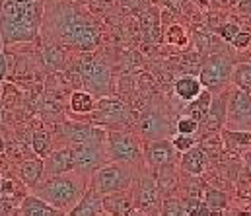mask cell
Segmentation results:
<instances>
[{
	"instance_id": "6da1fadb",
	"label": "cell",
	"mask_w": 251,
	"mask_h": 216,
	"mask_svg": "<svg viewBox=\"0 0 251 216\" xmlns=\"http://www.w3.org/2000/svg\"><path fill=\"white\" fill-rule=\"evenodd\" d=\"M45 31L55 45L92 53L100 45V29L92 16L72 0H45Z\"/></svg>"
},
{
	"instance_id": "7a4b0ae2",
	"label": "cell",
	"mask_w": 251,
	"mask_h": 216,
	"mask_svg": "<svg viewBox=\"0 0 251 216\" xmlns=\"http://www.w3.org/2000/svg\"><path fill=\"white\" fill-rule=\"evenodd\" d=\"M41 0H2L0 35L6 45L33 41L41 29Z\"/></svg>"
},
{
	"instance_id": "3957f363",
	"label": "cell",
	"mask_w": 251,
	"mask_h": 216,
	"mask_svg": "<svg viewBox=\"0 0 251 216\" xmlns=\"http://www.w3.org/2000/svg\"><path fill=\"white\" fill-rule=\"evenodd\" d=\"M31 191H33L31 195L39 197L41 201H45L59 213H70L88 189H86V179L82 173L68 171V173L47 177L45 181L31 187Z\"/></svg>"
},
{
	"instance_id": "277c9868",
	"label": "cell",
	"mask_w": 251,
	"mask_h": 216,
	"mask_svg": "<svg viewBox=\"0 0 251 216\" xmlns=\"http://www.w3.org/2000/svg\"><path fill=\"white\" fill-rule=\"evenodd\" d=\"M140 168L119 164V162H105L92 173V189L98 191L101 197L128 191L134 183V177Z\"/></svg>"
},
{
	"instance_id": "5b68a950",
	"label": "cell",
	"mask_w": 251,
	"mask_h": 216,
	"mask_svg": "<svg viewBox=\"0 0 251 216\" xmlns=\"http://www.w3.org/2000/svg\"><path fill=\"white\" fill-rule=\"evenodd\" d=\"M78 78L84 86V92L92 94L96 99L107 97L113 94V76L111 69L98 57H90L84 53V57L78 61Z\"/></svg>"
},
{
	"instance_id": "8992f818",
	"label": "cell",
	"mask_w": 251,
	"mask_h": 216,
	"mask_svg": "<svg viewBox=\"0 0 251 216\" xmlns=\"http://www.w3.org/2000/svg\"><path fill=\"white\" fill-rule=\"evenodd\" d=\"M105 156H107V162L128 164L134 168H140L144 164V154L138 139L125 131L105 133Z\"/></svg>"
},
{
	"instance_id": "52a82bcc",
	"label": "cell",
	"mask_w": 251,
	"mask_h": 216,
	"mask_svg": "<svg viewBox=\"0 0 251 216\" xmlns=\"http://www.w3.org/2000/svg\"><path fill=\"white\" fill-rule=\"evenodd\" d=\"M234 71V61L224 53H212L208 55L199 71V82L204 90L210 94L224 92Z\"/></svg>"
},
{
	"instance_id": "ba28073f",
	"label": "cell",
	"mask_w": 251,
	"mask_h": 216,
	"mask_svg": "<svg viewBox=\"0 0 251 216\" xmlns=\"http://www.w3.org/2000/svg\"><path fill=\"white\" fill-rule=\"evenodd\" d=\"M132 201H134V209L142 211L148 216H160V189H158V181L152 175L150 169H138L134 183H132Z\"/></svg>"
},
{
	"instance_id": "9c48e42d",
	"label": "cell",
	"mask_w": 251,
	"mask_h": 216,
	"mask_svg": "<svg viewBox=\"0 0 251 216\" xmlns=\"http://www.w3.org/2000/svg\"><path fill=\"white\" fill-rule=\"evenodd\" d=\"M128 121H130L128 107L119 97L107 96V97L96 99V107L92 111L90 125H96V127H101V129L111 127L109 131H113V127H123Z\"/></svg>"
},
{
	"instance_id": "30bf717a",
	"label": "cell",
	"mask_w": 251,
	"mask_h": 216,
	"mask_svg": "<svg viewBox=\"0 0 251 216\" xmlns=\"http://www.w3.org/2000/svg\"><path fill=\"white\" fill-rule=\"evenodd\" d=\"M226 125L230 131H246L251 127V96L242 90H232L228 96Z\"/></svg>"
},
{
	"instance_id": "8fae6325",
	"label": "cell",
	"mask_w": 251,
	"mask_h": 216,
	"mask_svg": "<svg viewBox=\"0 0 251 216\" xmlns=\"http://www.w3.org/2000/svg\"><path fill=\"white\" fill-rule=\"evenodd\" d=\"M136 131L140 133V137L148 143V141H160V139H170L172 137V123H170V117L154 107L150 111H146L140 121L136 123Z\"/></svg>"
},
{
	"instance_id": "7c38bea8",
	"label": "cell",
	"mask_w": 251,
	"mask_h": 216,
	"mask_svg": "<svg viewBox=\"0 0 251 216\" xmlns=\"http://www.w3.org/2000/svg\"><path fill=\"white\" fill-rule=\"evenodd\" d=\"M74 154V166L78 173H94L107 162L105 144H68Z\"/></svg>"
},
{
	"instance_id": "4fadbf2b",
	"label": "cell",
	"mask_w": 251,
	"mask_h": 216,
	"mask_svg": "<svg viewBox=\"0 0 251 216\" xmlns=\"http://www.w3.org/2000/svg\"><path fill=\"white\" fill-rule=\"evenodd\" d=\"M144 162L150 169H164V168H174L177 162V150L170 139H160V141H148L142 148Z\"/></svg>"
},
{
	"instance_id": "5bb4252c",
	"label": "cell",
	"mask_w": 251,
	"mask_h": 216,
	"mask_svg": "<svg viewBox=\"0 0 251 216\" xmlns=\"http://www.w3.org/2000/svg\"><path fill=\"white\" fill-rule=\"evenodd\" d=\"M105 129L90 123H64L63 135L68 144H105Z\"/></svg>"
},
{
	"instance_id": "9a60e30c",
	"label": "cell",
	"mask_w": 251,
	"mask_h": 216,
	"mask_svg": "<svg viewBox=\"0 0 251 216\" xmlns=\"http://www.w3.org/2000/svg\"><path fill=\"white\" fill-rule=\"evenodd\" d=\"M45 160H47V162H45V171H43V173H47V177L68 173V171H76L74 154H72L70 146H63V148L53 150Z\"/></svg>"
},
{
	"instance_id": "2e32d148",
	"label": "cell",
	"mask_w": 251,
	"mask_h": 216,
	"mask_svg": "<svg viewBox=\"0 0 251 216\" xmlns=\"http://www.w3.org/2000/svg\"><path fill=\"white\" fill-rule=\"evenodd\" d=\"M228 96H230L228 90L218 92L216 96L212 94V101H210V107H208V113H206V119H204V127L208 131H220L226 125Z\"/></svg>"
},
{
	"instance_id": "e0dca14e",
	"label": "cell",
	"mask_w": 251,
	"mask_h": 216,
	"mask_svg": "<svg viewBox=\"0 0 251 216\" xmlns=\"http://www.w3.org/2000/svg\"><path fill=\"white\" fill-rule=\"evenodd\" d=\"M101 211L107 216H130L134 211V201H132V193L121 191V193H113V195H105L101 199Z\"/></svg>"
},
{
	"instance_id": "ac0fdd59",
	"label": "cell",
	"mask_w": 251,
	"mask_h": 216,
	"mask_svg": "<svg viewBox=\"0 0 251 216\" xmlns=\"http://www.w3.org/2000/svg\"><path fill=\"white\" fill-rule=\"evenodd\" d=\"M181 168L191 175H201L208 168V154L202 146H193L185 154H181Z\"/></svg>"
},
{
	"instance_id": "d6986e66",
	"label": "cell",
	"mask_w": 251,
	"mask_h": 216,
	"mask_svg": "<svg viewBox=\"0 0 251 216\" xmlns=\"http://www.w3.org/2000/svg\"><path fill=\"white\" fill-rule=\"evenodd\" d=\"M101 195L94 189H88L84 197L78 201V205L68 213V216H100L101 211Z\"/></svg>"
},
{
	"instance_id": "ffe728a7",
	"label": "cell",
	"mask_w": 251,
	"mask_h": 216,
	"mask_svg": "<svg viewBox=\"0 0 251 216\" xmlns=\"http://www.w3.org/2000/svg\"><path fill=\"white\" fill-rule=\"evenodd\" d=\"M20 213L22 216H63L57 209H53L51 205H47L45 201H41L35 195H27L24 197L22 205H20Z\"/></svg>"
},
{
	"instance_id": "44dd1931",
	"label": "cell",
	"mask_w": 251,
	"mask_h": 216,
	"mask_svg": "<svg viewBox=\"0 0 251 216\" xmlns=\"http://www.w3.org/2000/svg\"><path fill=\"white\" fill-rule=\"evenodd\" d=\"M210 101H212V94L202 88V92L193 101H189V105L185 107V115L191 117V119H195L199 125L204 123L206 113H208V107H210Z\"/></svg>"
},
{
	"instance_id": "7402d4cb",
	"label": "cell",
	"mask_w": 251,
	"mask_h": 216,
	"mask_svg": "<svg viewBox=\"0 0 251 216\" xmlns=\"http://www.w3.org/2000/svg\"><path fill=\"white\" fill-rule=\"evenodd\" d=\"M43 171H45V162H43L41 158H29V160H25V162L20 166L22 181H24L27 187H35V185L41 181Z\"/></svg>"
},
{
	"instance_id": "603a6c76",
	"label": "cell",
	"mask_w": 251,
	"mask_h": 216,
	"mask_svg": "<svg viewBox=\"0 0 251 216\" xmlns=\"http://www.w3.org/2000/svg\"><path fill=\"white\" fill-rule=\"evenodd\" d=\"M174 92L179 99L189 103L202 92V86H201L199 78H195V76H181L174 82Z\"/></svg>"
},
{
	"instance_id": "cb8c5ba5",
	"label": "cell",
	"mask_w": 251,
	"mask_h": 216,
	"mask_svg": "<svg viewBox=\"0 0 251 216\" xmlns=\"http://www.w3.org/2000/svg\"><path fill=\"white\" fill-rule=\"evenodd\" d=\"M96 107V97L84 90H76L72 96H70V109L78 115H88L92 113Z\"/></svg>"
},
{
	"instance_id": "d4e9b609",
	"label": "cell",
	"mask_w": 251,
	"mask_h": 216,
	"mask_svg": "<svg viewBox=\"0 0 251 216\" xmlns=\"http://www.w3.org/2000/svg\"><path fill=\"white\" fill-rule=\"evenodd\" d=\"M234 86L246 94L251 96V65L250 63H238L234 65V71H232V78Z\"/></svg>"
},
{
	"instance_id": "484cf974",
	"label": "cell",
	"mask_w": 251,
	"mask_h": 216,
	"mask_svg": "<svg viewBox=\"0 0 251 216\" xmlns=\"http://www.w3.org/2000/svg\"><path fill=\"white\" fill-rule=\"evenodd\" d=\"M43 63L51 71H61V69H64V65H66V55H64V51L59 45L49 43L43 49Z\"/></svg>"
},
{
	"instance_id": "4316f807",
	"label": "cell",
	"mask_w": 251,
	"mask_h": 216,
	"mask_svg": "<svg viewBox=\"0 0 251 216\" xmlns=\"http://www.w3.org/2000/svg\"><path fill=\"white\" fill-rule=\"evenodd\" d=\"M204 205L208 211H222L228 207V195L218 189H206L204 193Z\"/></svg>"
},
{
	"instance_id": "83f0119b",
	"label": "cell",
	"mask_w": 251,
	"mask_h": 216,
	"mask_svg": "<svg viewBox=\"0 0 251 216\" xmlns=\"http://www.w3.org/2000/svg\"><path fill=\"white\" fill-rule=\"evenodd\" d=\"M31 146H33V152L43 160L47 158L51 152H53V143H51V137L47 133H35L33 139H31Z\"/></svg>"
},
{
	"instance_id": "f1b7e54d",
	"label": "cell",
	"mask_w": 251,
	"mask_h": 216,
	"mask_svg": "<svg viewBox=\"0 0 251 216\" xmlns=\"http://www.w3.org/2000/svg\"><path fill=\"white\" fill-rule=\"evenodd\" d=\"M164 39H166L170 45H176V47H185L189 43L187 31H185L181 25H177V24H172V25L166 29Z\"/></svg>"
},
{
	"instance_id": "f546056e",
	"label": "cell",
	"mask_w": 251,
	"mask_h": 216,
	"mask_svg": "<svg viewBox=\"0 0 251 216\" xmlns=\"http://www.w3.org/2000/svg\"><path fill=\"white\" fill-rule=\"evenodd\" d=\"M160 216H187V211H185V205L181 201L166 199V201H162Z\"/></svg>"
},
{
	"instance_id": "4dcf8cb0",
	"label": "cell",
	"mask_w": 251,
	"mask_h": 216,
	"mask_svg": "<svg viewBox=\"0 0 251 216\" xmlns=\"http://www.w3.org/2000/svg\"><path fill=\"white\" fill-rule=\"evenodd\" d=\"M142 27L146 33H152V39H158V27H160V18L156 10H146L142 16Z\"/></svg>"
},
{
	"instance_id": "1f68e13d",
	"label": "cell",
	"mask_w": 251,
	"mask_h": 216,
	"mask_svg": "<svg viewBox=\"0 0 251 216\" xmlns=\"http://www.w3.org/2000/svg\"><path fill=\"white\" fill-rule=\"evenodd\" d=\"M183 205H185L187 216H210V211L204 205V201H201L197 197H189L187 201H183Z\"/></svg>"
},
{
	"instance_id": "d6a6232c",
	"label": "cell",
	"mask_w": 251,
	"mask_h": 216,
	"mask_svg": "<svg viewBox=\"0 0 251 216\" xmlns=\"http://www.w3.org/2000/svg\"><path fill=\"white\" fill-rule=\"evenodd\" d=\"M224 137H226L228 143H232L234 146H246V148L251 146L250 131H230V129H226L224 131Z\"/></svg>"
},
{
	"instance_id": "836d02e7",
	"label": "cell",
	"mask_w": 251,
	"mask_h": 216,
	"mask_svg": "<svg viewBox=\"0 0 251 216\" xmlns=\"http://www.w3.org/2000/svg\"><path fill=\"white\" fill-rule=\"evenodd\" d=\"M172 144L179 154H185L193 146H197V137L195 135H174L172 137Z\"/></svg>"
},
{
	"instance_id": "e575fe53",
	"label": "cell",
	"mask_w": 251,
	"mask_h": 216,
	"mask_svg": "<svg viewBox=\"0 0 251 216\" xmlns=\"http://www.w3.org/2000/svg\"><path fill=\"white\" fill-rule=\"evenodd\" d=\"M199 123L195 121V119H191L187 115H181L177 121H176V131H177V135H195L197 131H199Z\"/></svg>"
},
{
	"instance_id": "d590c367",
	"label": "cell",
	"mask_w": 251,
	"mask_h": 216,
	"mask_svg": "<svg viewBox=\"0 0 251 216\" xmlns=\"http://www.w3.org/2000/svg\"><path fill=\"white\" fill-rule=\"evenodd\" d=\"M216 31H218V35H220V39H222V41L232 43V39H234V37H236V35H238L242 29H240V25H238V24H232V22H230V24L220 25Z\"/></svg>"
},
{
	"instance_id": "8d00e7d4",
	"label": "cell",
	"mask_w": 251,
	"mask_h": 216,
	"mask_svg": "<svg viewBox=\"0 0 251 216\" xmlns=\"http://www.w3.org/2000/svg\"><path fill=\"white\" fill-rule=\"evenodd\" d=\"M251 45V33L250 31H240L234 39H232V47L236 49V51H246V49H250Z\"/></svg>"
},
{
	"instance_id": "74e56055",
	"label": "cell",
	"mask_w": 251,
	"mask_h": 216,
	"mask_svg": "<svg viewBox=\"0 0 251 216\" xmlns=\"http://www.w3.org/2000/svg\"><path fill=\"white\" fill-rule=\"evenodd\" d=\"M238 10H240L244 16H251V0H240V2H238Z\"/></svg>"
},
{
	"instance_id": "f35d334b",
	"label": "cell",
	"mask_w": 251,
	"mask_h": 216,
	"mask_svg": "<svg viewBox=\"0 0 251 216\" xmlns=\"http://www.w3.org/2000/svg\"><path fill=\"white\" fill-rule=\"evenodd\" d=\"M6 74H8V61H6L4 53H0V82L6 78Z\"/></svg>"
},
{
	"instance_id": "ab89813d",
	"label": "cell",
	"mask_w": 251,
	"mask_h": 216,
	"mask_svg": "<svg viewBox=\"0 0 251 216\" xmlns=\"http://www.w3.org/2000/svg\"><path fill=\"white\" fill-rule=\"evenodd\" d=\"M10 211H12L10 203H6V201L0 197V216H10Z\"/></svg>"
},
{
	"instance_id": "60d3db41",
	"label": "cell",
	"mask_w": 251,
	"mask_h": 216,
	"mask_svg": "<svg viewBox=\"0 0 251 216\" xmlns=\"http://www.w3.org/2000/svg\"><path fill=\"white\" fill-rule=\"evenodd\" d=\"M246 164H248V168H250V171H251V152L246 154Z\"/></svg>"
},
{
	"instance_id": "b9f144b4",
	"label": "cell",
	"mask_w": 251,
	"mask_h": 216,
	"mask_svg": "<svg viewBox=\"0 0 251 216\" xmlns=\"http://www.w3.org/2000/svg\"><path fill=\"white\" fill-rule=\"evenodd\" d=\"M130 216H148V215H144L142 211H136V209H134V211H132V215H130Z\"/></svg>"
},
{
	"instance_id": "7bdbcfd3",
	"label": "cell",
	"mask_w": 251,
	"mask_h": 216,
	"mask_svg": "<svg viewBox=\"0 0 251 216\" xmlns=\"http://www.w3.org/2000/svg\"><path fill=\"white\" fill-rule=\"evenodd\" d=\"M2 150H4V141L0 139V152H2Z\"/></svg>"
},
{
	"instance_id": "ee69618b",
	"label": "cell",
	"mask_w": 251,
	"mask_h": 216,
	"mask_svg": "<svg viewBox=\"0 0 251 216\" xmlns=\"http://www.w3.org/2000/svg\"><path fill=\"white\" fill-rule=\"evenodd\" d=\"M199 2H201V4H206V2H208V0H199Z\"/></svg>"
},
{
	"instance_id": "f6af8a7d",
	"label": "cell",
	"mask_w": 251,
	"mask_h": 216,
	"mask_svg": "<svg viewBox=\"0 0 251 216\" xmlns=\"http://www.w3.org/2000/svg\"><path fill=\"white\" fill-rule=\"evenodd\" d=\"M0 113H2V101H0Z\"/></svg>"
},
{
	"instance_id": "bcb514c9",
	"label": "cell",
	"mask_w": 251,
	"mask_h": 216,
	"mask_svg": "<svg viewBox=\"0 0 251 216\" xmlns=\"http://www.w3.org/2000/svg\"><path fill=\"white\" fill-rule=\"evenodd\" d=\"M234 2H236V4H238V2H240V0H234Z\"/></svg>"
},
{
	"instance_id": "7dc6e473",
	"label": "cell",
	"mask_w": 251,
	"mask_h": 216,
	"mask_svg": "<svg viewBox=\"0 0 251 216\" xmlns=\"http://www.w3.org/2000/svg\"><path fill=\"white\" fill-rule=\"evenodd\" d=\"M250 65H251V61H250Z\"/></svg>"
}]
</instances>
